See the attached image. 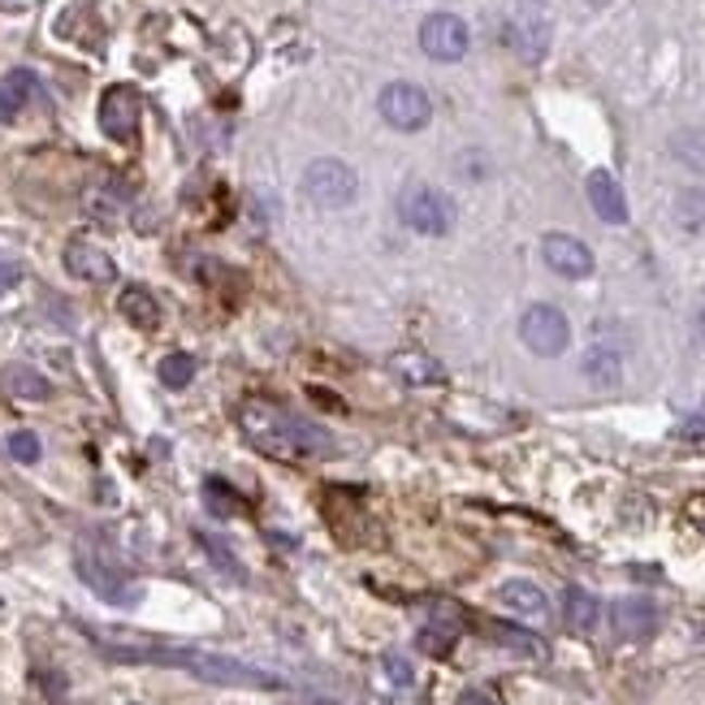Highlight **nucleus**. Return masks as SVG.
Segmentation results:
<instances>
[{
	"instance_id": "423d86ee",
	"label": "nucleus",
	"mask_w": 705,
	"mask_h": 705,
	"mask_svg": "<svg viewBox=\"0 0 705 705\" xmlns=\"http://www.w3.org/2000/svg\"><path fill=\"white\" fill-rule=\"evenodd\" d=\"M520 338H524V347L533 355L554 359V355L567 351L572 325H567V317H563L554 304H533V308L520 317Z\"/></svg>"
},
{
	"instance_id": "b1692460",
	"label": "nucleus",
	"mask_w": 705,
	"mask_h": 705,
	"mask_svg": "<svg viewBox=\"0 0 705 705\" xmlns=\"http://www.w3.org/2000/svg\"><path fill=\"white\" fill-rule=\"evenodd\" d=\"M671 156H676L684 169L705 174V130H697V126L676 130V134H671Z\"/></svg>"
},
{
	"instance_id": "a878e982",
	"label": "nucleus",
	"mask_w": 705,
	"mask_h": 705,
	"mask_svg": "<svg viewBox=\"0 0 705 705\" xmlns=\"http://www.w3.org/2000/svg\"><path fill=\"white\" fill-rule=\"evenodd\" d=\"M204 502H208V511L213 515H221V520H230V515H243L247 511V502L226 485V480H208L204 485Z\"/></svg>"
},
{
	"instance_id": "7ed1b4c3",
	"label": "nucleus",
	"mask_w": 705,
	"mask_h": 705,
	"mask_svg": "<svg viewBox=\"0 0 705 705\" xmlns=\"http://www.w3.org/2000/svg\"><path fill=\"white\" fill-rule=\"evenodd\" d=\"M74 567H78V580L100 598V602H108V606H134L139 598H143V589L117 567V559L113 554H104L100 546H78V554H74Z\"/></svg>"
},
{
	"instance_id": "72a5a7b5",
	"label": "nucleus",
	"mask_w": 705,
	"mask_h": 705,
	"mask_svg": "<svg viewBox=\"0 0 705 705\" xmlns=\"http://www.w3.org/2000/svg\"><path fill=\"white\" fill-rule=\"evenodd\" d=\"M693 343L705 351V295H702V304H697V312H693Z\"/></svg>"
},
{
	"instance_id": "c85d7f7f",
	"label": "nucleus",
	"mask_w": 705,
	"mask_h": 705,
	"mask_svg": "<svg viewBox=\"0 0 705 705\" xmlns=\"http://www.w3.org/2000/svg\"><path fill=\"white\" fill-rule=\"evenodd\" d=\"M195 541H200V546L208 550V559H213V563H217V567H221L226 576H234V580H247V572H243V563H239V559H234V554H230V550H226V546L217 541V537H208V533H200Z\"/></svg>"
},
{
	"instance_id": "f704fd0d",
	"label": "nucleus",
	"mask_w": 705,
	"mask_h": 705,
	"mask_svg": "<svg viewBox=\"0 0 705 705\" xmlns=\"http://www.w3.org/2000/svg\"><path fill=\"white\" fill-rule=\"evenodd\" d=\"M589 4H606V0H589Z\"/></svg>"
},
{
	"instance_id": "7c9ffc66",
	"label": "nucleus",
	"mask_w": 705,
	"mask_h": 705,
	"mask_svg": "<svg viewBox=\"0 0 705 705\" xmlns=\"http://www.w3.org/2000/svg\"><path fill=\"white\" fill-rule=\"evenodd\" d=\"M680 437H689V441H705V402L693 411V415L680 420Z\"/></svg>"
},
{
	"instance_id": "2f4dec72",
	"label": "nucleus",
	"mask_w": 705,
	"mask_h": 705,
	"mask_svg": "<svg viewBox=\"0 0 705 705\" xmlns=\"http://www.w3.org/2000/svg\"><path fill=\"white\" fill-rule=\"evenodd\" d=\"M22 282V265L17 260H9V256H0V295L4 291H13Z\"/></svg>"
},
{
	"instance_id": "ddd939ff",
	"label": "nucleus",
	"mask_w": 705,
	"mask_h": 705,
	"mask_svg": "<svg viewBox=\"0 0 705 705\" xmlns=\"http://www.w3.org/2000/svg\"><path fill=\"white\" fill-rule=\"evenodd\" d=\"M585 191H589L593 213H598L606 226H624V221H628V195H624V187H619V178H615L611 169H593L589 182H585Z\"/></svg>"
},
{
	"instance_id": "6e6552de",
	"label": "nucleus",
	"mask_w": 705,
	"mask_h": 705,
	"mask_svg": "<svg viewBox=\"0 0 705 705\" xmlns=\"http://www.w3.org/2000/svg\"><path fill=\"white\" fill-rule=\"evenodd\" d=\"M467 43H472V30L454 13H428L420 22V48L433 61H463L467 56Z\"/></svg>"
},
{
	"instance_id": "4468645a",
	"label": "nucleus",
	"mask_w": 705,
	"mask_h": 705,
	"mask_svg": "<svg viewBox=\"0 0 705 705\" xmlns=\"http://www.w3.org/2000/svg\"><path fill=\"white\" fill-rule=\"evenodd\" d=\"M65 269H69V278L91 282V286H108V282L117 278L113 256H108V252H100L95 243H82V239L65 247Z\"/></svg>"
},
{
	"instance_id": "0eeeda50",
	"label": "nucleus",
	"mask_w": 705,
	"mask_h": 705,
	"mask_svg": "<svg viewBox=\"0 0 705 705\" xmlns=\"http://www.w3.org/2000/svg\"><path fill=\"white\" fill-rule=\"evenodd\" d=\"M376 113L394 126V130H424L428 126V117H433V100H428V91L424 87H415V82H389L385 91H381V100H376Z\"/></svg>"
},
{
	"instance_id": "bb28decb",
	"label": "nucleus",
	"mask_w": 705,
	"mask_h": 705,
	"mask_svg": "<svg viewBox=\"0 0 705 705\" xmlns=\"http://www.w3.org/2000/svg\"><path fill=\"white\" fill-rule=\"evenodd\" d=\"M454 641H459V632L437 628V624H424V628L415 632V645H420V654H428V658H446V654L454 650Z\"/></svg>"
},
{
	"instance_id": "393cba45",
	"label": "nucleus",
	"mask_w": 705,
	"mask_h": 705,
	"mask_svg": "<svg viewBox=\"0 0 705 705\" xmlns=\"http://www.w3.org/2000/svg\"><path fill=\"white\" fill-rule=\"evenodd\" d=\"M191 381H195V355L174 351L161 359V385L165 389H187Z\"/></svg>"
},
{
	"instance_id": "f3484780",
	"label": "nucleus",
	"mask_w": 705,
	"mask_h": 705,
	"mask_svg": "<svg viewBox=\"0 0 705 705\" xmlns=\"http://www.w3.org/2000/svg\"><path fill=\"white\" fill-rule=\"evenodd\" d=\"M117 312L134 325V330H143V334H152V330H161V304L152 299V291L148 286H126L121 291V299H117Z\"/></svg>"
},
{
	"instance_id": "9b49d317",
	"label": "nucleus",
	"mask_w": 705,
	"mask_h": 705,
	"mask_svg": "<svg viewBox=\"0 0 705 705\" xmlns=\"http://www.w3.org/2000/svg\"><path fill=\"white\" fill-rule=\"evenodd\" d=\"M611 624L619 641H650L658 632V606L650 598H619L611 606Z\"/></svg>"
},
{
	"instance_id": "6ab92c4d",
	"label": "nucleus",
	"mask_w": 705,
	"mask_h": 705,
	"mask_svg": "<svg viewBox=\"0 0 705 705\" xmlns=\"http://www.w3.org/2000/svg\"><path fill=\"white\" fill-rule=\"evenodd\" d=\"M389 368H394V376H398V381H407V385H441V381H446L441 363H437L433 355H420V351L394 355V359H389Z\"/></svg>"
},
{
	"instance_id": "cd10ccee",
	"label": "nucleus",
	"mask_w": 705,
	"mask_h": 705,
	"mask_svg": "<svg viewBox=\"0 0 705 705\" xmlns=\"http://www.w3.org/2000/svg\"><path fill=\"white\" fill-rule=\"evenodd\" d=\"M4 450H9L13 463H39V454H43V446H39V437H35L30 428L9 433V437H4Z\"/></svg>"
},
{
	"instance_id": "20e7f679",
	"label": "nucleus",
	"mask_w": 705,
	"mask_h": 705,
	"mask_svg": "<svg viewBox=\"0 0 705 705\" xmlns=\"http://www.w3.org/2000/svg\"><path fill=\"white\" fill-rule=\"evenodd\" d=\"M398 217H402L407 230H415L424 239H441V234L454 230V204H450V195H441L437 187H424V182H415V187H407L398 195Z\"/></svg>"
},
{
	"instance_id": "f8f14e48",
	"label": "nucleus",
	"mask_w": 705,
	"mask_h": 705,
	"mask_svg": "<svg viewBox=\"0 0 705 705\" xmlns=\"http://www.w3.org/2000/svg\"><path fill=\"white\" fill-rule=\"evenodd\" d=\"M507 43H511L524 61H541V56L550 52V22H546L541 13H533V9H524V13H515V17L507 22Z\"/></svg>"
},
{
	"instance_id": "9d476101",
	"label": "nucleus",
	"mask_w": 705,
	"mask_h": 705,
	"mask_svg": "<svg viewBox=\"0 0 705 705\" xmlns=\"http://www.w3.org/2000/svg\"><path fill=\"white\" fill-rule=\"evenodd\" d=\"M100 130L113 143H130L139 130V95L134 87H108L100 95Z\"/></svg>"
},
{
	"instance_id": "39448f33",
	"label": "nucleus",
	"mask_w": 705,
	"mask_h": 705,
	"mask_svg": "<svg viewBox=\"0 0 705 705\" xmlns=\"http://www.w3.org/2000/svg\"><path fill=\"white\" fill-rule=\"evenodd\" d=\"M304 195L317 208H351L355 195H359V174L347 161L321 156V161H312L304 169Z\"/></svg>"
},
{
	"instance_id": "f257e3e1",
	"label": "nucleus",
	"mask_w": 705,
	"mask_h": 705,
	"mask_svg": "<svg viewBox=\"0 0 705 705\" xmlns=\"http://www.w3.org/2000/svg\"><path fill=\"white\" fill-rule=\"evenodd\" d=\"M95 650L108 658V663H134V667H174V671H187L204 684H221V689H269V693H282L286 680L265 671V667H252L243 658H230V654H208V650H191V645H165V641H152V637H134V632H104V628H82Z\"/></svg>"
},
{
	"instance_id": "5701e85b",
	"label": "nucleus",
	"mask_w": 705,
	"mask_h": 705,
	"mask_svg": "<svg viewBox=\"0 0 705 705\" xmlns=\"http://www.w3.org/2000/svg\"><path fill=\"white\" fill-rule=\"evenodd\" d=\"M676 226L693 239H705V187H689L676 195Z\"/></svg>"
},
{
	"instance_id": "c756f323",
	"label": "nucleus",
	"mask_w": 705,
	"mask_h": 705,
	"mask_svg": "<svg viewBox=\"0 0 705 705\" xmlns=\"http://www.w3.org/2000/svg\"><path fill=\"white\" fill-rule=\"evenodd\" d=\"M385 671H389V680H394L398 689H411V680H415V676H411V663H402L398 654H385Z\"/></svg>"
},
{
	"instance_id": "a211bd4d",
	"label": "nucleus",
	"mask_w": 705,
	"mask_h": 705,
	"mask_svg": "<svg viewBox=\"0 0 705 705\" xmlns=\"http://www.w3.org/2000/svg\"><path fill=\"white\" fill-rule=\"evenodd\" d=\"M563 619H567V628H572L576 637H589V632H598V624H602V602H598L589 589H567V593H563Z\"/></svg>"
},
{
	"instance_id": "aec40b11",
	"label": "nucleus",
	"mask_w": 705,
	"mask_h": 705,
	"mask_svg": "<svg viewBox=\"0 0 705 705\" xmlns=\"http://www.w3.org/2000/svg\"><path fill=\"white\" fill-rule=\"evenodd\" d=\"M502 650H511V654H520V658H528V663H546L550 658V650H546V641L541 637H533V632H524V628H511V624H489L485 628Z\"/></svg>"
},
{
	"instance_id": "f03ea898",
	"label": "nucleus",
	"mask_w": 705,
	"mask_h": 705,
	"mask_svg": "<svg viewBox=\"0 0 705 705\" xmlns=\"http://www.w3.org/2000/svg\"><path fill=\"white\" fill-rule=\"evenodd\" d=\"M239 428L252 437V446H260L265 454H278V459H325L338 450L330 428H321L317 420L295 415L278 402H265V398H247L239 407Z\"/></svg>"
},
{
	"instance_id": "2eb2a0df",
	"label": "nucleus",
	"mask_w": 705,
	"mask_h": 705,
	"mask_svg": "<svg viewBox=\"0 0 705 705\" xmlns=\"http://www.w3.org/2000/svg\"><path fill=\"white\" fill-rule=\"evenodd\" d=\"M498 602H502L511 615L528 619V624H541V619L550 615V598H546L533 580H507V585L498 589Z\"/></svg>"
},
{
	"instance_id": "412c9836",
	"label": "nucleus",
	"mask_w": 705,
	"mask_h": 705,
	"mask_svg": "<svg viewBox=\"0 0 705 705\" xmlns=\"http://www.w3.org/2000/svg\"><path fill=\"white\" fill-rule=\"evenodd\" d=\"M35 95H39L35 74H30V69H13V74L0 82V121H13V117L22 113V104L35 100Z\"/></svg>"
},
{
	"instance_id": "dca6fc26",
	"label": "nucleus",
	"mask_w": 705,
	"mask_h": 705,
	"mask_svg": "<svg viewBox=\"0 0 705 705\" xmlns=\"http://www.w3.org/2000/svg\"><path fill=\"white\" fill-rule=\"evenodd\" d=\"M580 372L593 389H615L624 381V355L615 351L611 343H593L585 359H580Z\"/></svg>"
},
{
	"instance_id": "1a4fd4ad",
	"label": "nucleus",
	"mask_w": 705,
	"mask_h": 705,
	"mask_svg": "<svg viewBox=\"0 0 705 705\" xmlns=\"http://www.w3.org/2000/svg\"><path fill=\"white\" fill-rule=\"evenodd\" d=\"M541 260H546L550 273H559V278H567V282H585V278H593V269H598L593 252H589L580 239H572V234H546V239H541Z\"/></svg>"
},
{
	"instance_id": "4be33fe9",
	"label": "nucleus",
	"mask_w": 705,
	"mask_h": 705,
	"mask_svg": "<svg viewBox=\"0 0 705 705\" xmlns=\"http://www.w3.org/2000/svg\"><path fill=\"white\" fill-rule=\"evenodd\" d=\"M4 389H9V398H17V402H43V398L52 394V385H48L35 368H22V363L4 368Z\"/></svg>"
},
{
	"instance_id": "473e14b6",
	"label": "nucleus",
	"mask_w": 705,
	"mask_h": 705,
	"mask_svg": "<svg viewBox=\"0 0 705 705\" xmlns=\"http://www.w3.org/2000/svg\"><path fill=\"white\" fill-rule=\"evenodd\" d=\"M454 705H498V702H493V697H489L485 689H463V693H459V702H454Z\"/></svg>"
}]
</instances>
